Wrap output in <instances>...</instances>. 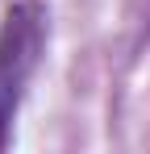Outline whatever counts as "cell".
<instances>
[{
	"instance_id": "1",
	"label": "cell",
	"mask_w": 150,
	"mask_h": 154,
	"mask_svg": "<svg viewBox=\"0 0 150 154\" xmlns=\"http://www.w3.org/2000/svg\"><path fill=\"white\" fill-rule=\"evenodd\" d=\"M42 50H46V13L38 8V0L13 4L0 21V150L13 137L17 108L38 71Z\"/></svg>"
}]
</instances>
